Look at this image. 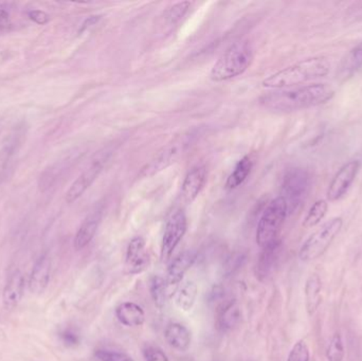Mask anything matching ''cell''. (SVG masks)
I'll use <instances>...</instances> for the list:
<instances>
[{
    "label": "cell",
    "mask_w": 362,
    "mask_h": 361,
    "mask_svg": "<svg viewBox=\"0 0 362 361\" xmlns=\"http://www.w3.org/2000/svg\"><path fill=\"white\" fill-rule=\"evenodd\" d=\"M336 90L327 83H314L279 89L259 97V103L270 112L289 114L323 105L333 100Z\"/></svg>",
    "instance_id": "obj_1"
},
{
    "label": "cell",
    "mask_w": 362,
    "mask_h": 361,
    "mask_svg": "<svg viewBox=\"0 0 362 361\" xmlns=\"http://www.w3.org/2000/svg\"><path fill=\"white\" fill-rule=\"evenodd\" d=\"M329 70L331 63L327 57H308L272 74L263 81L262 85L276 90L302 86L310 81L325 78L329 73Z\"/></svg>",
    "instance_id": "obj_2"
},
{
    "label": "cell",
    "mask_w": 362,
    "mask_h": 361,
    "mask_svg": "<svg viewBox=\"0 0 362 361\" xmlns=\"http://www.w3.org/2000/svg\"><path fill=\"white\" fill-rule=\"evenodd\" d=\"M253 61V48L250 42H238L232 45L217 59L210 72L214 82H225L244 73Z\"/></svg>",
    "instance_id": "obj_3"
},
{
    "label": "cell",
    "mask_w": 362,
    "mask_h": 361,
    "mask_svg": "<svg viewBox=\"0 0 362 361\" xmlns=\"http://www.w3.org/2000/svg\"><path fill=\"white\" fill-rule=\"evenodd\" d=\"M288 215L286 201L281 196L272 199L264 210L257 229V243L261 248L278 241L279 233Z\"/></svg>",
    "instance_id": "obj_4"
},
{
    "label": "cell",
    "mask_w": 362,
    "mask_h": 361,
    "mask_svg": "<svg viewBox=\"0 0 362 361\" xmlns=\"http://www.w3.org/2000/svg\"><path fill=\"white\" fill-rule=\"evenodd\" d=\"M312 189V176L303 167H291L285 173L281 197L286 201L288 214L297 211L308 199Z\"/></svg>",
    "instance_id": "obj_5"
},
{
    "label": "cell",
    "mask_w": 362,
    "mask_h": 361,
    "mask_svg": "<svg viewBox=\"0 0 362 361\" xmlns=\"http://www.w3.org/2000/svg\"><path fill=\"white\" fill-rule=\"evenodd\" d=\"M344 227L342 218H334L327 220L308 237L300 248L299 258L303 262L317 260L329 249Z\"/></svg>",
    "instance_id": "obj_6"
},
{
    "label": "cell",
    "mask_w": 362,
    "mask_h": 361,
    "mask_svg": "<svg viewBox=\"0 0 362 361\" xmlns=\"http://www.w3.org/2000/svg\"><path fill=\"white\" fill-rule=\"evenodd\" d=\"M361 165V161L351 160L336 172L327 188V196L329 201H340L346 196L358 175Z\"/></svg>",
    "instance_id": "obj_7"
},
{
    "label": "cell",
    "mask_w": 362,
    "mask_h": 361,
    "mask_svg": "<svg viewBox=\"0 0 362 361\" xmlns=\"http://www.w3.org/2000/svg\"><path fill=\"white\" fill-rule=\"evenodd\" d=\"M187 229V216L183 211L175 212L165 225L163 235V246H161V258L168 261L173 254L174 250L185 237Z\"/></svg>",
    "instance_id": "obj_8"
},
{
    "label": "cell",
    "mask_w": 362,
    "mask_h": 361,
    "mask_svg": "<svg viewBox=\"0 0 362 361\" xmlns=\"http://www.w3.org/2000/svg\"><path fill=\"white\" fill-rule=\"evenodd\" d=\"M107 154H99V156L93 160L88 167L84 170L82 174L74 180V184L70 187L69 190L66 193V201L68 203H74L76 199H80L87 189L93 184L98 176L104 169L106 161H107Z\"/></svg>",
    "instance_id": "obj_9"
},
{
    "label": "cell",
    "mask_w": 362,
    "mask_h": 361,
    "mask_svg": "<svg viewBox=\"0 0 362 361\" xmlns=\"http://www.w3.org/2000/svg\"><path fill=\"white\" fill-rule=\"evenodd\" d=\"M151 264L150 254L144 237H136L129 244L125 259V271L129 275L144 273Z\"/></svg>",
    "instance_id": "obj_10"
},
{
    "label": "cell",
    "mask_w": 362,
    "mask_h": 361,
    "mask_svg": "<svg viewBox=\"0 0 362 361\" xmlns=\"http://www.w3.org/2000/svg\"><path fill=\"white\" fill-rule=\"evenodd\" d=\"M180 153L181 148L178 144H170L167 148H163L150 162L142 167L138 177L150 178L160 173L177 160Z\"/></svg>",
    "instance_id": "obj_11"
},
{
    "label": "cell",
    "mask_w": 362,
    "mask_h": 361,
    "mask_svg": "<svg viewBox=\"0 0 362 361\" xmlns=\"http://www.w3.org/2000/svg\"><path fill=\"white\" fill-rule=\"evenodd\" d=\"M206 182V170L204 165H196L192 167L181 187V197L187 203H193L198 195L204 190Z\"/></svg>",
    "instance_id": "obj_12"
},
{
    "label": "cell",
    "mask_w": 362,
    "mask_h": 361,
    "mask_svg": "<svg viewBox=\"0 0 362 361\" xmlns=\"http://www.w3.org/2000/svg\"><path fill=\"white\" fill-rule=\"evenodd\" d=\"M25 292V278L21 271H15L8 277L4 292H2V305L6 311H13L18 307Z\"/></svg>",
    "instance_id": "obj_13"
},
{
    "label": "cell",
    "mask_w": 362,
    "mask_h": 361,
    "mask_svg": "<svg viewBox=\"0 0 362 361\" xmlns=\"http://www.w3.org/2000/svg\"><path fill=\"white\" fill-rule=\"evenodd\" d=\"M196 259H197V254L195 251L187 250V251H183L182 254H180V256H176L172 261L169 268H168L167 279H165L169 290L172 288H176L182 281L183 277L193 266Z\"/></svg>",
    "instance_id": "obj_14"
},
{
    "label": "cell",
    "mask_w": 362,
    "mask_h": 361,
    "mask_svg": "<svg viewBox=\"0 0 362 361\" xmlns=\"http://www.w3.org/2000/svg\"><path fill=\"white\" fill-rule=\"evenodd\" d=\"M51 260L45 254L36 261L29 278V290L32 294L40 295L45 292L50 280Z\"/></svg>",
    "instance_id": "obj_15"
},
{
    "label": "cell",
    "mask_w": 362,
    "mask_h": 361,
    "mask_svg": "<svg viewBox=\"0 0 362 361\" xmlns=\"http://www.w3.org/2000/svg\"><path fill=\"white\" fill-rule=\"evenodd\" d=\"M362 70V42L351 49L342 59L337 70V78L341 82L354 78Z\"/></svg>",
    "instance_id": "obj_16"
},
{
    "label": "cell",
    "mask_w": 362,
    "mask_h": 361,
    "mask_svg": "<svg viewBox=\"0 0 362 361\" xmlns=\"http://www.w3.org/2000/svg\"><path fill=\"white\" fill-rule=\"evenodd\" d=\"M262 249L263 250L259 254V261L255 267V275H257V279L263 281L270 275L276 261H278L281 251V242L278 239Z\"/></svg>",
    "instance_id": "obj_17"
},
{
    "label": "cell",
    "mask_w": 362,
    "mask_h": 361,
    "mask_svg": "<svg viewBox=\"0 0 362 361\" xmlns=\"http://www.w3.org/2000/svg\"><path fill=\"white\" fill-rule=\"evenodd\" d=\"M240 320H242V311L235 300L228 301L219 307L217 328L221 332L226 333L234 330L240 324Z\"/></svg>",
    "instance_id": "obj_18"
},
{
    "label": "cell",
    "mask_w": 362,
    "mask_h": 361,
    "mask_svg": "<svg viewBox=\"0 0 362 361\" xmlns=\"http://www.w3.org/2000/svg\"><path fill=\"white\" fill-rule=\"evenodd\" d=\"M100 222H101V212L100 211L93 212L85 218L74 237V245L76 250H82L93 241L98 228H99Z\"/></svg>",
    "instance_id": "obj_19"
},
{
    "label": "cell",
    "mask_w": 362,
    "mask_h": 361,
    "mask_svg": "<svg viewBox=\"0 0 362 361\" xmlns=\"http://www.w3.org/2000/svg\"><path fill=\"white\" fill-rule=\"evenodd\" d=\"M116 317L121 324L127 328H137L146 322V313L137 303L124 302L116 309Z\"/></svg>",
    "instance_id": "obj_20"
},
{
    "label": "cell",
    "mask_w": 362,
    "mask_h": 361,
    "mask_svg": "<svg viewBox=\"0 0 362 361\" xmlns=\"http://www.w3.org/2000/svg\"><path fill=\"white\" fill-rule=\"evenodd\" d=\"M165 338L168 345L178 352H187L191 347V332L183 324H170L165 329Z\"/></svg>",
    "instance_id": "obj_21"
},
{
    "label": "cell",
    "mask_w": 362,
    "mask_h": 361,
    "mask_svg": "<svg viewBox=\"0 0 362 361\" xmlns=\"http://www.w3.org/2000/svg\"><path fill=\"white\" fill-rule=\"evenodd\" d=\"M321 290H322V282H321L320 277L316 273L310 276L306 280L305 288H304L308 315H314L320 307L321 302H322Z\"/></svg>",
    "instance_id": "obj_22"
},
{
    "label": "cell",
    "mask_w": 362,
    "mask_h": 361,
    "mask_svg": "<svg viewBox=\"0 0 362 361\" xmlns=\"http://www.w3.org/2000/svg\"><path fill=\"white\" fill-rule=\"evenodd\" d=\"M18 131L11 134L8 139H6V143H4L2 148H0V180L6 177V172L8 171L11 163L13 162L15 154L17 153L19 146Z\"/></svg>",
    "instance_id": "obj_23"
},
{
    "label": "cell",
    "mask_w": 362,
    "mask_h": 361,
    "mask_svg": "<svg viewBox=\"0 0 362 361\" xmlns=\"http://www.w3.org/2000/svg\"><path fill=\"white\" fill-rule=\"evenodd\" d=\"M253 161L250 157L245 156L238 161L236 167H234L233 172L230 174L226 182V189L227 190H234L244 184L245 180L248 178L251 170H252Z\"/></svg>",
    "instance_id": "obj_24"
},
{
    "label": "cell",
    "mask_w": 362,
    "mask_h": 361,
    "mask_svg": "<svg viewBox=\"0 0 362 361\" xmlns=\"http://www.w3.org/2000/svg\"><path fill=\"white\" fill-rule=\"evenodd\" d=\"M198 288L194 281H187L180 286L176 292L175 303L178 309L183 312H189L195 304L197 298Z\"/></svg>",
    "instance_id": "obj_25"
},
{
    "label": "cell",
    "mask_w": 362,
    "mask_h": 361,
    "mask_svg": "<svg viewBox=\"0 0 362 361\" xmlns=\"http://www.w3.org/2000/svg\"><path fill=\"white\" fill-rule=\"evenodd\" d=\"M150 292L155 305L158 309H163L167 304L168 297H169V286L165 279L160 276H154L151 279Z\"/></svg>",
    "instance_id": "obj_26"
},
{
    "label": "cell",
    "mask_w": 362,
    "mask_h": 361,
    "mask_svg": "<svg viewBox=\"0 0 362 361\" xmlns=\"http://www.w3.org/2000/svg\"><path fill=\"white\" fill-rule=\"evenodd\" d=\"M329 211V203L325 199H319L313 203L303 220V227L313 228L322 222Z\"/></svg>",
    "instance_id": "obj_27"
},
{
    "label": "cell",
    "mask_w": 362,
    "mask_h": 361,
    "mask_svg": "<svg viewBox=\"0 0 362 361\" xmlns=\"http://www.w3.org/2000/svg\"><path fill=\"white\" fill-rule=\"evenodd\" d=\"M327 358L329 361H342L344 358V345L341 335H333L327 348Z\"/></svg>",
    "instance_id": "obj_28"
},
{
    "label": "cell",
    "mask_w": 362,
    "mask_h": 361,
    "mask_svg": "<svg viewBox=\"0 0 362 361\" xmlns=\"http://www.w3.org/2000/svg\"><path fill=\"white\" fill-rule=\"evenodd\" d=\"M310 348L304 341H298L289 352L288 357H287V361H310Z\"/></svg>",
    "instance_id": "obj_29"
},
{
    "label": "cell",
    "mask_w": 362,
    "mask_h": 361,
    "mask_svg": "<svg viewBox=\"0 0 362 361\" xmlns=\"http://www.w3.org/2000/svg\"><path fill=\"white\" fill-rule=\"evenodd\" d=\"M191 4L187 1L178 2V4L172 6L169 10L165 13V19L169 21L170 23H176L187 14L189 11Z\"/></svg>",
    "instance_id": "obj_30"
},
{
    "label": "cell",
    "mask_w": 362,
    "mask_h": 361,
    "mask_svg": "<svg viewBox=\"0 0 362 361\" xmlns=\"http://www.w3.org/2000/svg\"><path fill=\"white\" fill-rule=\"evenodd\" d=\"M245 262H246V256L245 254H236L230 256L227 262H226L225 267H223L226 275L232 276L238 273L244 266Z\"/></svg>",
    "instance_id": "obj_31"
},
{
    "label": "cell",
    "mask_w": 362,
    "mask_h": 361,
    "mask_svg": "<svg viewBox=\"0 0 362 361\" xmlns=\"http://www.w3.org/2000/svg\"><path fill=\"white\" fill-rule=\"evenodd\" d=\"M95 356L99 361H134L133 358L127 354L110 351V350H97Z\"/></svg>",
    "instance_id": "obj_32"
},
{
    "label": "cell",
    "mask_w": 362,
    "mask_h": 361,
    "mask_svg": "<svg viewBox=\"0 0 362 361\" xmlns=\"http://www.w3.org/2000/svg\"><path fill=\"white\" fill-rule=\"evenodd\" d=\"M144 356L146 361H170L167 354L158 347L148 345L144 350Z\"/></svg>",
    "instance_id": "obj_33"
},
{
    "label": "cell",
    "mask_w": 362,
    "mask_h": 361,
    "mask_svg": "<svg viewBox=\"0 0 362 361\" xmlns=\"http://www.w3.org/2000/svg\"><path fill=\"white\" fill-rule=\"evenodd\" d=\"M62 339L68 347H74V345H78L80 343V336H78V333L74 332V330H70V329L62 333Z\"/></svg>",
    "instance_id": "obj_34"
},
{
    "label": "cell",
    "mask_w": 362,
    "mask_h": 361,
    "mask_svg": "<svg viewBox=\"0 0 362 361\" xmlns=\"http://www.w3.org/2000/svg\"><path fill=\"white\" fill-rule=\"evenodd\" d=\"M28 16L31 20H33L34 23H37V25H46L49 21V15L47 13H45L44 11L40 10H32L28 13Z\"/></svg>",
    "instance_id": "obj_35"
},
{
    "label": "cell",
    "mask_w": 362,
    "mask_h": 361,
    "mask_svg": "<svg viewBox=\"0 0 362 361\" xmlns=\"http://www.w3.org/2000/svg\"><path fill=\"white\" fill-rule=\"evenodd\" d=\"M11 25H12V21H11L8 11L0 8V30L10 29Z\"/></svg>",
    "instance_id": "obj_36"
},
{
    "label": "cell",
    "mask_w": 362,
    "mask_h": 361,
    "mask_svg": "<svg viewBox=\"0 0 362 361\" xmlns=\"http://www.w3.org/2000/svg\"><path fill=\"white\" fill-rule=\"evenodd\" d=\"M100 16H90L88 17V18L86 19V20L83 23L82 27H81L80 29V33H82L83 31H85V30L88 29L89 27H91V25H95V23L99 21Z\"/></svg>",
    "instance_id": "obj_37"
}]
</instances>
